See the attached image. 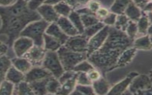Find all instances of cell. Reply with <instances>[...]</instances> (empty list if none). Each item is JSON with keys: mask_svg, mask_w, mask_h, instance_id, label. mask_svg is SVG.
Masks as SVG:
<instances>
[{"mask_svg": "<svg viewBox=\"0 0 152 95\" xmlns=\"http://www.w3.org/2000/svg\"><path fill=\"white\" fill-rule=\"evenodd\" d=\"M0 18L2 22L0 35L7 36V44L10 46L29 23L42 19L36 11L28 8L27 3L23 0H18L11 6H0Z\"/></svg>", "mask_w": 152, "mask_h": 95, "instance_id": "1", "label": "cell"}, {"mask_svg": "<svg viewBox=\"0 0 152 95\" xmlns=\"http://www.w3.org/2000/svg\"><path fill=\"white\" fill-rule=\"evenodd\" d=\"M64 1L65 0H46L45 1L44 4H49V5L53 6V5H56V4Z\"/></svg>", "mask_w": 152, "mask_h": 95, "instance_id": "51", "label": "cell"}, {"mask_svg": "<svg viewBox=\"0 0 152 95\" xmlns=\"http://www.w3.org/2000/svg\"><path fill=\"white\" fill-rule=\"evenodd\" d=\"M80 19L85 28L96 24L99 22L97 17L93 15L80 14Z\"/></svg>", "mask_w": 152, "mask_h": 95, "instance_id": "35", "label": "cell"}, {"mask_svg": "<svg viewBox=\"0 0 152 95\" xmlns=\"http://www.w3.org/2000/svg\"><path fill=\"white\" fill-rule=\"evenodd\" d=\"M124 14L129 19H131V21L134 22H138L142 15L140 9L137 7L132 1L127 6L124 12Z\"/></svg>", "mask_w": 152, "mask_h": 95, "instance_id": "23", "label": "cell"}, {"mask_svg": "<svg viewBox=\"0 0 152 95\" xmlns=\"http://www.w3.org/2000/svg\"><path fill=\"white\" fill-rule=\"evenodd\" d=\"M50 23L43 19L29 23L20 32L19 36L31 39L34 45L44 47V34Z\"/></svg>", "mask_w": 152, "mask_h": 95, "instance_id": "4", "label": "cell"}, {"mask_svg": "<svg viewBox=\"0 0 152 95\" xmlns=\"http://www.w3.org/2000/svg\"><path fill=\"white\" fill-rule=\"evenodd\" d=\"M94 69V66L88 61L87 60L77 64L73 68L72 71L76 72H86L87 73L91 70Z\"/></svg>", "mask_w": 152, "mask_h": 95, "instance_id": "37", "label": "cell"}, {"mask_svg": "<svg viewBox=\"0 0 152 95\" xmlns=\"http://www.w3.org/2000/svg\"><path fill=\"white\" fill-rule=\"evenodd\" d=\"M92 88L96 94L105 95L110 89V86L108 82L103 78H100L92 82Z\"/></svg>", "mask_w": 152, "mask_h": 95, "instance_id": "20", "label": "cell"}, {"mask_svg": "<svg viewBox=\"0 0 152 95\" xmlns=\"http://www.w3.org/2000/svg\"><path fill=\"white\" fill-rule=\"evenodd\" d=\"M91 0H77V4H78V8H80L82 7H84L85 5H87L88 2L90 1Z\"/></svg>", "mask_w": 152, "mask_h": 95, "instance_id": "52", "label": "cell"}, {"mask_svg": "<svg viewBox=\"0 0 152 95\" xmlns=\"http://www.w3.org/2000/svg\"><path fill=\"white\" fill-rule=\"evenodd\" d=\"M36 11L40 15L43 20L48 23L56 22L60 16L54 10L53 5L43 4L37 9Z\"/></svg>", "mask_w": 152, "mask_h": 95, "instance_id": "13", "label": "cell"}, {"mask_svg": "<svg viewBox=\"0 0 152 95\" xmlns=\"http://www.w3.org/2000/svg\"><path fill=\"white\" fill-rule=\"evenodd\" d=\"M116 18L117 14H116L114 13L109 14L103 19V23L108 26L113 25L115 23Z\"/></svg>", "mask_w": 152, "mask_h": 95, "instance_id": "43", "label": "cell"}, {"mask_svg": "<svg viewBox=\"0 0 152 95\" xmlns=\"http://www.w3.org/2000/svg\"><path fill=\"white\" fill-rule=\"evenodd\" d=\"M78 72H76L72 78L69 79L62 84L61 88L58 92V95H69L75 89L77 85V78Z\"/></svg>", "mask_w": 152, "mask_h": 95, "instance_id": "22", "label": "cell"}, {"mask_svg": "<svg viewBox=\"0 0 152 95\" xmlns=\"http://www.w3.org/2000/svg\"><path fill=\"white\" fill-rule=\"evenodd\" d=\"M150 77L145 75H137L134 78L129 86V91L132 94H135L142 90L151 89L152 84Z\"/></svg>", "mask_w": 152, "mask_h": 95, "instance_id": "11", "label": "cell"}, {"mask_svg": "<svg viewBox=\"0 0 152 95\" xmlns=\"http://www.w3.org/2000/svg\"><path fill=\"white\" fill-rule=\"evenodd\" d=\"M147 32H148V33L149 35H151V34H152V26H150V27H148V29H147Z\"/></svg>", "mask_w": 152, "mask_h": 95, "instance_id": "54", "label": "cell"}, {"mask_svg": "<svg viewBox=\"0 0 152 95\" xmlns=\"http://www.w3.org/2000/svg\"><path fill=\"white\" fill-rule=\"evenodd\" d=\"M105 26V24L103 22H99L96 24L91 26L90 27L85 28L84 32L82 35L90 39V38L94 35L97 32H98L100 30Z\"/></svg>", "mask_w": 152, "mask_h": 95, "instance_id": "32", "label": "cell"}, {"mask_svg": "<svg viewBox=\"0 0 152 95\" xmlns=\"http://www.w3.org/2000/svg\"><path fill=\"white\" fill-rule=\"evenodd\" d=\"M61 85L58 79L54 76L50 77L46 86L47 94H57Z\"/></svg>", "mask_w": 152, "mask_h": 95, "instance_id": "30", "label": "cell"}, {"mask_svg": "<svg viewBox=\"0 0 152 95\" xmlns=\"http://www.w3.org/2000/svg\"><path fill=\"white\" fill-rule=\"evenodd\" d=\"M12 65L11 60L7 56H0V83L5 79L6 73Z\"/></svg>", "mask_w": 152, "mask_h": 95, "instance_id": "26", "label": "cell"}, {"mask_svg": "<svg viewBox=\"0 0 152 95\" xmlns=\"http://www.w3.org/2000/svg\"><path fill=\"white\" fill-rule=\"evenodd\" d=\"M129 21L130 19L127 17L126 15L124 14L119 15L118 16H117L115 27L117 29L120 30L123 32H125Z\"/></svg>", "mask_w": 152, "mask_h": 95, "instance_id": "36", "label": "cell"}, {"mask_svg": "<svg viewBox=\"0 0 152 95\" xmlns=\"http://www.w3.org/2000/svg\"><path fill=\"white\" fill-rule=\"evenodd\" d=\"M5 79L15 85L25 81V74L12 65L6 73Z\"/></svg>", "mask_w": 152, "mask_h": 95, "instance_id": "18", "label": "cell"}, {"mask_svg": "<svg viewBox=\"0 0 152 95\" xmlns=\"http://www.w3.org/2000/svg\"><path fill=\"white\" fill-rule=\"evenodd\" d=\"M125 31H126V33L129 38L134 40V38L138 32L137 24L135 22L130 20Z\"/></svg>", "mask_w": 152, "mask_h": 95, "instance_id": "39", "label": "cell"}, {"mask_svg": "<svg viewBox=\"0 0 152 95\" xmlns=\"http://www.w3.org/2000/svg\"><path fill=\"white\" fill-rule=\"evenodd\" d=\"M17 95H34L33 90L29 83L23 81L15 85L14 94Z\"/></svg>", "mask_w": 152, "mask_h": 95, "instance_id": "25", "label": "cell"}, {"mask_svg": "<svg viewBox=\"0 0 152 95\" xmlns=\"http://www.w3.org/2000/svg\"><path fill=\"white\" fill-rule=\"evenodd\" d=\"M88 39L82 34L70 37L66 40L64 46L76 53H86L87 51Z\"/></svg>", "mask_w": 152, "mask_h": 95, "instance_id": "8", "label": "cell"}, {"mask_svg": "<svg viewBox=\"0 0 152 95\" xmlns=\"http://www.w3.org/2000/svg\"><path fill=\"white\" fill-rule=\"evenodd\" d=\"M68 18L80 34H83L84 32L85 28L80 19V14L75 10H72Z\"/></svg>", "mask_w": 152, "mask_h": 95, "instance_id": "28", "label": "cell"}, {"mask_svg": "<svg viewBox=\"0 0 152 95\" xmlns=\"http://www.w3.org/2000/svg\"><path fill=\"white\" fill-rule=\"evenodd\" d=\"M134 40L131 39L125 32L118 30L115 27L110 26L107 39L99 51L120 50L124 51L131 47Z\"/></svg>", "mask_w": 152, "mask_h": 95, "instance_id": "2", "label": "cell"}, {"mask_svg": "<svg viewBox=\"0 0 152 95\" xmlns=\"http://www.w3.org/2000/svg\"><path fill=\"white\" fill-rule=\"evenodd\" d=\"M49 78L29 83L34 95H47L46 86Z\"/></svg>", "mask_w": 152, "mask_h": 95, "instance_id": "27", "label": "cell"}, {"mask_svg": "<svg viewBox=\"0 0 152 95\" xmlns=\"http://www.w3.org/2000/svg\"><path fill=\"white\" fill-rule=\"evenodd\" d=\"M23 1H25L26 3H28V1H29L30 0H23Z\"/></svg>", "mask_w": 152, "mask_h": 95, "instance_id": "55", "label": "cell"}, {"mask_svg": "<svg viewBox=\"0 0 152 95\" xmlns=\"http://www.w3.org/2000/svg\"><path fill=\"white\" fill-rule=\"evenodd\" d=\"M136 72H132L123 81L116 84L108 93V95H121L126 91L132 79L138 75Z\"/></svg>", "mask_w": 152, "mask_h": 95, "instance_id": "14", "label": "cell"}, {"mask_svg": "<svg viewBox=\"0 0 152 95\" xmlns=\"http://www.w3.org/2000/svg\"><path fill=\"white\" fill-rule=\"evenodd\" d=\"M109 12L106 9L104 8H99L96 12V16L99 20L101 19H104L109 14Z\"/></svg>", "mask_w": 152, "mask_h": 95, "instance_id": "46", "label": "cell"}, {"mask_svg": "<svg viewBox=\"0 0 152 95\" xmlns=\"http://www.w3.org/2000/svg\"><path fill=\"white\" fill-rule=\"evenodd\" d=\"M11 60L12 66L25 74L33 67L31 63L25 58L16 57Z\"/></svg>", "mask_w": 152, "mask_h": 95, "instance_id": "19", "label": "cell"}, {"mask_svg": "<svg viewBox=\"0 0 152 95\" xmlns=\"http://www.w3.org/2000/svg\"><path fill=\"white\" fill-rule=\"evenodd\" d=\"M62 46L58 40L45 33L44 34V48L47 51H57Z\"/></svg>", "mask_w": 152, "mask_h": 95, "instance_id": "21", "label": "cell"}, {"mask_svg": "<svg viewBox=\"0 0 152 95\" xmlns=\"http://www.w3.org/2000/svg\"><path fill=\"white\" fill-rule=\"evenodd\" d=\"M8 50V45L0 41V56L4 55Z\"/></svg>", "mask_w": 152, "mask_h": 95, "instance_id": "49", "label": "cell"}, {"mask_svg": "<svg viewBox=\"0 0 152 95\" xmlns=\"http://www.w3.org/2000/svg\"><path fill=\"white\" fill-rule=\"evenodd\" d=\"M46 0H30L27 3V6L30 10L36 11L37 9L44 4Z\"/></svg>", "mask_w": 152, "mask_h": 95, "instance_id": "42", "label": "cell"}, {"mask_svg": "<svg viewBox=\"0 0 152 95\" xmlns=\"http://www.w3.org/2000/svg\"><path fill=\"white\" fill-rule=\"evenodd\" d=\"M53 76L49 71L42 66L33 67L31 70L25 74V81L28 83L41 81Z\"/></svg>", "mask_w": 152, "mask_h": 95, "instance_id": "12", "label": "cell"}, {"mask_svg": "<svg viewBox=\"0 0 152 95\" xmlns=\"http://www.w3.org/2000/svg\"><path fill=\"white\" fill-rule=\"evenodd\" d=\"M88 78L91 81H96L101 78V75L99 71L94 69L91 70L87 73Z\"/></svg>", "mask_w": 152, "mask_h": 95, "instance_id": "45", "label": "cell"}, {"mask_svg": "<svg viewBox=\"0 0 152 95\" xmlns=\"http://www.w3.org/2000/svg\"><path fill=\"white\" fill-rule=\"evenodd\" d=\"M64 71H72L81 61L87 59L86 53H76L69 50L62 45L56 51Z\"/></svg>", "mask_w": 152, "mask_h": 95, "instance_id": "5", "label": "cell"}, {"mask_svg": "<svg viewBox=\"0 0 152 95\" xmlns=\"http://www.w3.org/2000/svg\"><path fill=\"white\" fill-rule=\"evenodd\" d=\"M76 73V72L73 71H65L64 73H63L61 76L58 78V80L61 85H62L66 81L72 78Z\"/></svg>", "mask_w": 152, "mask_h": 95, "instance_id": "41", "label": "cell"}, {"mask_svg": "<svg viewBox=\"0 0 152 95\" xmlns=\"http://www.w3.org/2000/svg\"><path fill=\"white\" fill-rule=\"evenodd\" d=\"M132 1V0H115L110 11L116 14H124L126 9Z\"/></svg>", "mask_w": 152, "mask_h": 95, "instance_id": "24", "label": "cell"}, {"mask_svg": "<svg viewBox=\"0 0 152 95\" xmlns=\"http://www.w3.org/2000/svg\"><path fill=\"white\" fill-rule=\"evenodd\" d=\"M15 87V84L4 79L0 83V95H12Z\"/></svg>", "mask_w": 152, "mask_h": 95, "instance_id": "34", "label": "cell"}, {"mask_svg": "<svg viewBox=\"0 0 152 95\" xmlns=\"http://www.w3.org/2000/svg\"><path fill=\"white\" fill-rule=\"evenodd\" d=\"M138 32L140 34L145 35L147 33V29L149 27V21L146 16H143L140 17L138 21Z\"/></svg>", "mask_w": 152, "mask_h": 95, "instance_id": "38", "label": "cell"}, {"mask_svg": "<svg viewBox=\"0 0 152 95\" xmlns=\"http://www.w3.org/2000/svg\"><path fill=\"white\" fill-rule=\"evenodd\" d=\"M123 52L120 50H96L88 56L87 60L94 67L105 72L113 70L119 56Z\"/></svg>", "mask_w": 152, "mask_h": 95, "instance_id": "3", "label": "cell"}, {"mask_svg": "<svg viewBox=\"0 0 152 95\" xmlns=\"http://www.w3.org/2000/svg\"><path fill=\"white\" fill-rule=\"evenodd\" d=\"M136 53V49L135 48H129L125 50L119 56L117 62L113 69L124 67L130 63L132 59H134Z\"/></svg>", "mask_w": 152, "mask_h": 95, "instance_id": "17", "label": "cell"}, {"mask_svg": "<svg viewBox=\"0 0 152 95\" xmlns=\"http://www.w3.org/2000/svg\"><path fill=\"white\" fill-rule=\"evenodd\" d=\"M87 7L91 10V11L95 14H96L97 11L100 8V4L99 3L98 1H96L91 0L87 4Z\"/></svg>", "mask_w": 152, "mask_h": 95, "instance_id": "44", "label": "cell"}, {"mask_svg": "<svg viewBox=\"0 0 152 95\" xmlns=\"http://www.w3.org/2000/svg\"><path fill=\"white\" fill-rule=\"evenodd\" d=\"M64 1L73 10H76L78 8L79 5L77 4V0H65Z\"/></svg>", "mask_w": 152, "mask_h": 95, "instance_id": "50", "label": "cell"}, {"mask_svg": "<svg viewBox=\"0 0 152 95\" xmlns=\"http://www.w3.org/2000/svg\"><path fill=\"white\" fill-rule=\"evenodd\" d=\"M133 45L136 50H150L152 48V43L149 35L136 40L133 43Z\"/></svg>", "mask_w": 152, "mask_h": 95, "instance_id": "29", "label": "cell"}, {"mask_svg": "<svg viewBox=\"0 0 152 95\" xmlns=\"http://www.w3.org/2000/svg\"><path fill=\"white\" fill-rule=\"evenodd\" d=\"M132 2L139 8L142 10L145 5L149 2V0H133Z\"/></svg>", "mask_w": 152, "mask_h": 95, "instance_id": "47", "label": "cell"}, {"mask_svg": "<svg viewBox=\"0 0 152 95\" xmlns=\"http://www.w3.org/2000/svg\"><path fill=\"white\" fill-rule=\"evenodd\" d=\"M95 94L92 86L77 84L75 89L70 95H94Z\"/></svg>", "mask_w": 152, "mask_h": 95, "instance_id": "33", "label": "cell"}, {"mask_svg": "<svg viewBox=\"0 0 152 95\" xmlns=\"http://www.w3.org/2000/svg\"><path fill=\"white\" fill-rule=\"evenodd\" d=\"M110 26L105 25L101 30L88 40L87 56H88L99 49L103 45L109 34Z\"/></svg>", "mask_w": 152, "mask_h": 95, "instance_id": "7", "label": "cell"}, {"mask_svg": "<svg viewBox=\"0 0 152 95\" xmlns=\"http://www.w3.org/2000/svg\"><path fill=\"white\" fill-rule=\"evenodd\" d=\"M45 33L58 40L62 45L65 44L70 37L62 31L56 22L51 23L45 30Z\"/></svg>", "mask_w": 152, "mask_h": 95, "instance_id": "15", "label": "cell"}, {"mask_svg": "<svg viewBox=\"0 0 152 95\" xmlns=\"http://www.w3.org/2000/svg\"><path fill=\"white\" fill-rule=\"evenodd\" d=\"M46 52L44 47L34 45L23 57L27 59L33 67L41 66Z\"/></svg>", "mask_w": 152, "mask_h": 95, "instance_id": "9", "label": "cell"}, {"mask_svg": "<svg viewBox=\"0 0 152 95\" xmlns=\"http://www.w3.org/2000/svg\"><path fill=\"white\" fill-rule=\"evenodd\" d=\"M62 31L69 37L79 35V32L67 17L60 16L56 22Z\"/></svg>", "mask_w": 152, "mask_h": 95, "instance_id": "16", "label": "cell"}, {"mask_svg": "<svg viewBox=\"0 0 152 95\" xmlns=\"http://www.w3.org/2000/svg\"><path fill=\"white\" fill-rule=\"evenodd\" d=\"M144 12H151L152 11V3H148L142 9Z\"/></svg>", "mask_w": 152, "mask_h": 95, "instance_id": "53", "label": "cell"}, {"mask_svg": "<svg viewBox=\"0 0 152 95\" xmlns=\"http://www.w3.org/2000/svg\"><path fill=\"white\" fill-rule=\"evenodd\" d=\"M54 10L60 16L67 17L70 14L72 11V9L65 3V1H62L56 5H53Z\"/></svg>", "mask_w": 152, "mask_h": 95, "instance_id": "31", "label": "cell"}, {"mask_svg": "<svg viewBox=\"0 0 152 95\" xmlns=\"http://www.w3.org/2000/svg\"><path fill=\"white\" fill-rule=\"evenodd\" d=\"M41 66L57 79L65 71L56 51H47Z\"/></svg>", "mask_w": 152, "mask_h": 95, "instance_id": "6", "label": "cell"}, {"mask_svg": "<svg viewBox=\"0 0 152 95\" xmlns=\"http://www.w3.org/2000/svg\"><path fill=\"white\" fill-rule=\"evenodd\" d=\"M92 82L89 79L86 72H78L77 78V84L81 85L91 86Z\"/></svg>", "mask_w": 152, "mask_h": 95, "instance_id": "40", "label": "cell"}, {"mask_svg": "<svg viewBox=\"0 0 152 95\" xmlns=\"http://www.w3.org/2000/svg\"><path fill=\"white\" fill-rule=\"evenodd\" d=\"M18 0H0L1 7H8L14 5Z\"/></svg>", "mask_w": 152, "mask_h": 95, "instance_id": "48", "label": "cell"}, {"mask_svg": "<svg viewBox=\"0 0 152 95\" xmlns=\"http://www.w3.org/2000/svg\"><path fill=\"white\" fill-rule=\"evenodd\" d=\"M33 41L26 37L19 36L14 40L12 48L17 57H23L34 45Z\"/></svg>", "mask_w": 152, "mask_h": 95, "instance_id": "10", "label": "cell"}]
</instances>
